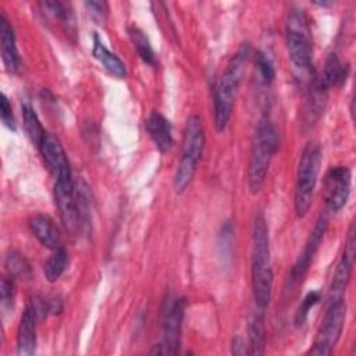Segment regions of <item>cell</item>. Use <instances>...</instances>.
<instances>
[{
	"mask_svg": "<svg viewBox=\"0 0 356 356\" xmlns=\"http://www.w3.org/2000/svg\"><path fill=\"white\" fill-rule=\"evenodd\" d=\"M252 289L254 305L264 309L270 305L273 295V267L270 252L268 225L259 214L253 224L252 236Z\"/></svg>",
	"mask_w": 356,
	"mask_h": 356,
	"instance_id": "obj_1",
	"label": "cell"
},
{
	"mask_svg": "<svg viewBox=\"0 0 356 356\" xmlns=\"http://www.w3.org/2000/svg\"><path fill=\"white\" fill-rule=\"evenodd\" d=\"M249 56V46L243 44L229 60L222 76L214 89V125L217 132H222L231 118L234 100L242 79L245 64Z\"/></svg>",
	"mask_w": 356,
	"mask_h": 356,
	"instance_id": "obj_2",
	"label": "cell"
},
{
	"mask_svg": "<svg viewBox=\"0 0 356 356\" xmlns=\"http://www.w3.org/2000/svg\"><path fill=\"white\" fill-rule=\"evenodd\" d=\"M278 149V132L274 124L263 118L256 131L252 143L249 164H248V188L250 193H257L264 184L270 163Z\"/></svg>",
	"mask_w": 356,
	"mask_h": 356,
	"instance_id": "obj_3",
	"label": "cell"
},
{
	"mask_svg": "<svg viewBox=\"0 0 356 356\" xmlns=\"http://www.w3.org/2000/svg\"><path fill=\"white\" fill-rule=\"evenodd\" d=\"M204 147V127L199 115L188 117L182 136V154L174 175V188L184 192L196 172V165Z\"/></svg>",
	"mask_w": 356,
	"mask_h": 356,
	"instance_id": "obj_4",
	"label": "cell"
},
{
	"mask_svg": "<svg viewBox=\"0 0 356 356\" xmlns=\"http://www.w3.org/2000/svg\"><path fill=\"white\" fill-rule=\"evenodd\" d=\"M321 159V147L318 143L310 142L305 146L298 164L295 185V211L298 217H305L312 206Z\"/></svg>",
	"mask_w": 356,
	"mask_h": 356,
	"instance_id": "obj_5",
	"label": "cell"
},
{
	"mask_svg": "<svg viewBox=\"0 0 356 356\" xmlns=\"http://www.w3.org/2000/svg\"><path fill=\"white\" fill-rule=\"evenodd\" d=\"M185 299L167 295L161 306V332L163 338L154 345L150 355H177L181 342V328L185 312Z\"/></svg>",
	"mask_w": 356,
	"mask_h": 356,
	"instance_id": "obj_6",
	"label": "cell"
},
{
	"mask_svg": "<svg viewBox=\"0 0 356 356\" xmlns=\"http://www.w3.org/2000/svg\"><path fill=\"white\" fill-rule=\"evenodd\" d=\"M346 318V303L343 299L328 303V309L317 330L313 346L307 353L316 356L331 355L338 343Z\"/></svg>",
	"mask_w": 356,
	"mask_h": 356,
	"instance_id": "obj_7",
	"label": "cell"
},
{
	"mask_svg": "<svg viewBox=\"0 0 356 356\" xmlns=\"http://www.w3.org/2000/svg\"><path fill=\"white\" fill-rule=\"evenodd\" d=\"M286 49L289 58L296 68L309 70L312 67L313 46L306 21L299 13H293L288 21Z\"/></svg>",
	"mask_w": 356,
	"mask_h": 356,
	"instance_id": "obj_8",
	"label": "cell"
},
{
	"mask_svg": "<svg viewBox=\"0 0 356 356\" xmlns=\"http://www.w3.org/2000/svg\"><path fill=\"white\" fill-rule=\"evenodd\" d=\"M350 170L346 165L331 167L324 177V200L330 211L341 210L350 193Z\"/></svg>",
	"mask_w": 356,
	"mask_h": 356,
	"instance_id": "obj_9",
	"label": "cell"
},
{
	"mask_svg": "<svg viewBox=\"0 0 356 356\" xmlns=\"http://www.w3.org/2000/svg\"><path fill=\"white\" fill-rule=\"evenodd\" d=\"M54 199H56L60 218L65 229L71 235H75L81 228V221H79V211H78V203H76V195H75V184L72 178L56 179Z\"/></svg>",
	"mask_w": 356,
	"mask_h": 356,
	"instance_id": "obj_10",
	"label": "cell"
},
{
	"mask_svg": "<svg viewBox=\"0 0 356 356\" xmlns=\"http://www.w3.org/2000/svg\"><path fill=\"white\" fill-rule=\"evenodd\" d=\"M327 222H328V218L327 216L321 214L320 218L317 220L313 231L310 232L309 235V239L302 250V253L299 254L296 263L293 264L292 270H291V281L292 282H298L305 274L306 271L309 270L310 267V263L317 252V249L320 248V243L324 238V234H325V229H327Z\"/></svg>",
	"mask_w": 356,
	"mask_h": 356,
	"instance_id": "obj_11",
	"label": "cell"
},
{
	"mask_svg": "<svg viewBox=\"0 0 356 356\" xmlns=\"http://www.w3.org/2000/svg\"><path fill=\"white\" fill-rule=\"evenodd\" d=\"M39 149L43 154V159H44L46 164L53 171L56 179L72 178L67 154L63 149V145L60 143V140L54 135L46 132L44 139H43Z\"/></svg>",
	"mask_w": 356,
	"mask_h": 356,
	"instance_id": "obj_12",
	"label": "cell"
},
{
	"mask_svg": "<svg viewBox=\"0 0 356 356\" xmlns=\"http://www.w3.org/2000/svg\"><path fill=\"white\" fill-rule=\"evenodd\" d=\"M38 314L29 305L21 316L17 330V352L19 355H32L36 349V321Z\"/></svg>",
	"mask_w": 356,
	"mask_h": 356,
	"instance_id": "obj_13",
	"label": "cell"
},
{
	"mask_svg": "<svg viewBox=\"0 0 356 356\" xmlns=\"http://www.w3.org/2000/svg\"><path fill=\"white\" fill-rule=\"evenodd\" d=\"M0 47H1V58L6 68L10 72L18 71L21 60H19L17 43H15L14 29L3 13L0 14Z\"/></svg>",
	"mask_w": 356,
	"mask_h": 356,
	"instance_id": "obj_14",
	"label": "cell"
},
{
	"mask_svg": "<svg viewBox=\"0 0 356 356\" xmlns=\"http://www.w3.org/2000/svg\"><path fill=\"white\" fill-rule=\"evenodd\" d=\"M29 227L36 239L50 250L61 248V234L54 221L44 214H38L31 218Z\"/></svg>",
	"mask_w": 356,
	"mask_h": 356,
	"instance_id": "obj_15",
	"label": "cell"
},
{
	"mask_svg": "<svg viewBox=\"0 0 356 356\" xmlns=\"http://www.w3.org/2000/svg\"><path fill=\"white\" fill-rule=\"evenodd\" d=\"M146 129L160 152L170 150L172 146V128L170 121L163 114L153 111L146 120Z\"/></svg>",
	"mask_w": 356,
	"mask_h": 356,
	"instance_id": "obj_16",
	"label": "cell"
},
{
	"mask_svg": "<svg viewBox=\"0 0 356 356\" xmlns=\"http://www.w3.org/2000/svg\"><path fill=\"white\" fill-rule=\"evenodd\" d=\"M349 72V65L348 64H342L338 58L337 54H330L324 70L321 72L320 76L314 78L313 82L324 92H328L330 88L332 86H339L346 81Z\"/></svg>",
	"mask_w": 356,
	"mask_h": 356,
	"instance_id": "obj_17",
	"label": "cell"
},
{
	"mask_svg": "<svg viewBox=\"0 0 356 356\" xmlns=\"http://www.w3.org/2000/svg\"><path fill=\"white\" fill-rule=\"evenodd\" d=\"M249 334V353L250 355H263L266 348V328H264V309L256 306V310L252 312L248 323Z\"/></svg>",
	"mask_w": 356,
	"mask_h": 356,
	"instance_id": "obj_18",
	"label": "cell"
},
{
	"mask_svg": "<svg viewBox=\"0 0 356 356\" xmlns=\"http://www.w3.org/2000/svg\"><path fill=\"white\" fill-rule=\"evenodd\" d=\"M92 53H93L95 58L99 60L103 64V67L110 74H113L114 76L124 78L127 75V68H125V64L122 63V60L117 54L110 51L103 44V42L99 39L97 35L93 36V50H92Z\"/></svg>",
	"mask_w": 356,
	"mask_h": 356,
	"instance_id": "obj_19",
	"label": "cell"
},
{
	"mask_svg": "<svg viewBox=\"0 0 356 356\" xmlns=\"http://www.w3.org/2000/svg\"><path fill=\"white\" fill-rule=\"evenodd\" d=\"M353 260H355L353 257L342 254V257H341V260H339V263L337 266V270H335L331 286H330L328 303L334 302V300L343 299V293L346 291V286H348V282H349V278H350Z\"/></svg>",
	"mask_w": 356,
	"mask_h": 356,
	"instance_id": "obj_20",
	"label": "cell"
},
{
	"mask_svg": "<svg viewBox=\"0 0 356 356\" xmlns=\"http://www.w3.org/2000/svg\"><path fill=\"white\" fill-rule=\"evenodd\" d=\"M22 118H24V128H25V132H26L29 140L36 147H40V145L44 139L46 131L43 129L36 111L28 103L22 104Z\"/></svg>",
	"mask_w": 356,
	"mask_h": 356,
	"instance_id": "obj_21",
	"label": "cell"
},
{
	"mask_svg": "<svg viewBox=\"0 0 356 356\" xmlns=\"http://www.w3.org/2000/svg\"><path fill=\"white\" fill-rule=\"evenodd\" d=\"M67 266H68V253H67V250L63 246L53 250L51 256L46 260L44 268H43L47 281L49 282H56L63 275Z\"/></svg>",
	"mask_w": 356,
	"mask_h": 356,
	"instance_id": "obj_22",
	"label": "cell"
},
{
	"mask_svg": "<svg viewBox=\"0 0 356 356\" xmlns=\"http://www.w3.org/2000/svg\"><path fill=\"white\" fill-rule=\"evenodd\" d=\"M4 266L8 277L13 280H28L31 277V266L19 252H8Z\"/></svg>",
	"mask_w": 356,
	"mask_h": 356,
	"instance_id": "obj_23",
	"label": "cell"
},
{
	"mask_svg": "<svg viewBox=\"0 0 356 356\" xmlns=\"http://www.w3.org/2000/svg\"><path fill=\"white\" fill-rule=\"evenodd\" d=\"M129 38L134 43V47L136 49L139 57L149 65H156V56L150 46V42L147 36L136 26H132L129 29Z\"/></svg>",
	"mask_w": 356,
	"mask_h": 356,
	"instance_id": "obj_24",
	"label": "cell"
},
{
	"mask_svg": "<svg viewBox=\"0 0 356 356\" xmlns=\"http://www.w3.org/2000/svg\"><path fill=\"white\" fill-rule=\"evenodd\" d=\"M318 300H320V292H317V291H312V292H309V293L303 298V300H302V303H300V306H299V309H298V312H296V314H295V323H296V325H302V324L306 321L307 314H309V310H310Z\"/></svg>",
	"mask_w": 356,
	"mask_h": 356,
	"instance_id": "obj_25",
	"label": "cell"
},
{
	"mask_svg": "<svg viewBox=\"0 0 356 356\" xmlns=\"http://www.w3.org/2000/svg\"><path fill=\"white\" fill-rule=\"evenodd\" d=\"M256 64H257V68H259V72H260V76L263 79L264 83H271L275 78V70H274V65L271 63V60L261 51L257 53V57H256Z\"/></svg>",
	"mask_w": 356,
	"mask_h": 356,
	"instance_id": "obj_26",
	"label": "cell"
},
{
	"mask_svg": "<svg viewBox=\"0 0 356 356\" xmlns=\"http://www.w3.org/2000/svg\"><path fill=\"white\" fill-rule=\"evenodd\" d=\"M0 292H1V307L6 310L13 309V303H14V280L10 277H4L1 280V286H0Z\"/></svg>",
	"mask_w": 356,
	"mask_h": 356,
	"instance_id": "obj_27",
	"label": "cell"
},
{
	"mask_svg": "<svg viewBox=\"0 0 356 356\" xmlns=\"http://www.w3.org/2000/svg\"><path fill=\"white\" fill-rule=\"evenodd\" d=\"M0 117H1L3 124L8 129L15 131V118H14L13 107H11V103L8 102V99L4 93H1V100H0Z\"/></svg>",
	"mask_w": 356,
	"mask_h": 356,
	"instance_id": "obj_28",
	"label": "cell"
},
{
	"mask_svg": "<svg viewBox=\"0 0 356 356\" xmlns=\"http://www.w3.org/2000/svg\"><path fill=\"white\" fill-rule=\"evenodd\" d=\"M85 7L96 21H104L107 15V3L104 1H86Z\"/></svg>",
	"mask_w": 356,
	"mask_h": 356,
	"instance_id": "obj_29",
	"label": "cell"
},
{
	"mask_svg": "<svg viewBox=\"0 0 356 356\" xmlns=\"http://www.w3.org/2000/svg\"><path fill=\"white\" fill-rule=\"evenodd\" d=\"M231 352H232L234 355H246V353H249V349L246 348L245 341H243L241 337H235V338L232 339Z\"/></svg>",
	"mask_w": 356,
	"mask_h": 356,
	"instance_id": "obj_30",
	"label": "cell"
}]
</instances>
